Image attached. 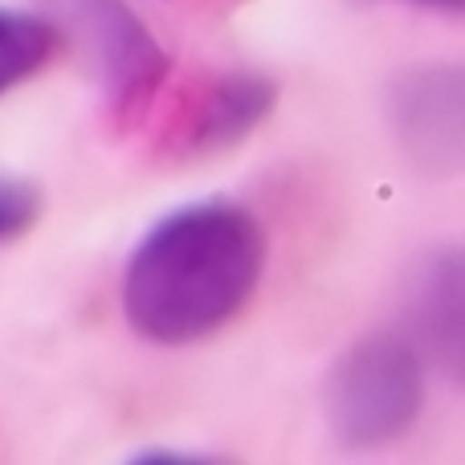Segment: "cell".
<instances>
[{
  "mask_svg": "<svg viewBox=\"0 0 465 465\" xmlns=\"http://www.w3.org/2000/svg\"><path fill=\"white\" fill-rule=\"evenodd\" d=\"M265 232L232 201H196L147 229L123 273V314L143 339L184 347L217 335L253 298Z\"/></svg>",
  "mask_w": 465,
  "mask_h": 465,
  "instance_id": "6da1fadb",
  "label": "cell"
},
{
  "mask_svg": "<svg viewBox=\"0 0 465 465\" xmlns=\"http://www.w3.org/2000/svg\"><path fill=\"white\" fill-rule=\"evenodd\" d=\"M425 404V363L401 335H368L335 360L322 388L327 425L351 450H380L412 429Z\"/></svg>",
  "mask_w": 465,
  "mask_h": 465,
  "instance_id": "7a4b0ae2",
  "label": "cell"
},
{
  "mask_svg": "<svg viewBox=\"0 0 465 465\" xmlns=\"http://www.w3.org/2000/svg\"><path fill=\"white\" fill-rule=\"evenodd\" d=\"M41 16L74 37L119 114H135L168 78V57L127 0H37Z\"/></svg>",
  "mask_w": 465,
  "mask_h": 465,
  "instance_id": "3957f363",
  "label": "cell"
},
{
  "mask_svg": "<svg viewBox=\"0 0 465 465\" xmlns=\"http://www.w3.org/2000/svg\"><path fill=\"white\" fill-rule=\"evenodd\" d=\"M396 131L412 155L429 160L433 172L461 163V74L458 70H420L396 86Z\"/></svg>",
  "mask_w": 465,
  "mask_h": 465,
  "instance_id": "277c9868",
  "label": "cell"
},
{
  "mask_svg": "<svg viewBox=\"0 0 465 465\" xmlns=\"http://www.w3.org/2000/svg\"><path fill=\"white\" fill-rule=\"evenodd\" d=\"M273 111V82L253 74H225L201 94L184 131V147L193 155H209L217 147L241 143L265 114Z\"/></svg>",
  "mask_w": 465,
  "mask_h": 465,
  "instance_id": "5b68a950",
  "label": "cell"
},
{
  "mask_svg": "<svg viewBox=\"0 0 465 465\" xmlns=\"http://www.w3.org/2000/svg\"><path fill=\"white\" fill-rule=\"evenodd\" d=\"M62 45V33L45 16L0 8V94H8L25 78L45 70Z\"/></svg>",
  "mask_w": 465,
  "mask_h": 465,
  "instance_id": "8992f818",
  "label": "cell"
},
{
  "mask_svg": "<svg viewBox=\"0 0 465 465\" xmlns=\"http://www.w3.org/2000/svg\"><path fill=\"white\" fill-rule=\"evenodd\" d=\"M41 201L37 184L21 176H0V241H16L41 221Z\"/></svg>",
  "mask_w": 465,
  "mask_h": 465,
  "instance_id": "52a82bcc",
  "label": "cell"
},
{
  "mask_svg": "<svg viewBox=\"0 0 465 465\" xmlns=\"http://www.w3.org/2000/svg\"><path fill=\"white\" fill-rule=\"evenodd\" d=\"M420 5H433V8H445V13H461L465 0H420Z\"/></svg>",
  "mask_w": 465,
  "mask_h": 465,
  "instance_id": "ba28073f",
  "label": "cell"
}]
</instances>
